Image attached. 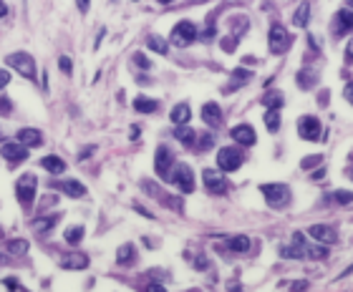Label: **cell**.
Returning a JSON list of instances; mask_svg holds the SVG:
<instances>
[{
    "label": "cell",
    "mask_w": 353,
    "mask_h": 292,
    "mask_svg": "<svg viewBox=\"0 0 353 292\" xmlns=\"http://www.w3.org/2000/svg\"><path fill=\"white\" fill-rule=\"evenodd\" d=\"M260 192L265 194L267 204L272 206V209H285V206L290 204V199H293L288 184H263Z\"/></svg>",
    "instance_id": "cell-1"
},
{
    "label": "cell",
    "mask_w": 353,
    "mask_h": 292,
    "mask_svg": "<svg viewBox=\"0 0 353 292\" xmlns=\"http://www.w3.org/2000/svg\"><path fill=\"white\" fill-rule=\"evenodd\" d=\"M0 264H10V260H8L5 255H0Z\"/></svg>",
    "instance_id": "cell-53"
},
{
    "label": "cell",
    "mask_w": 353,
    "mask_h": 292,
    "mask_svg": "<svg viewBox=\"0 0 353 292\" xmlns=\"http://www.w3.org/2000/svg\"><path fill=\"white\" fill-rule=\"evenodd\" d=\"M325 202H336V204H351V202H353V194H351V192H343V189H338V192H330V194L325 197Z\"/></svg>",
    "instance_id": "cell-29"
},
{
    "label": "cell",
    "mask_w": 353,
    "mask_h": 292,
    "mask_svg": "<svg viewBox=\"0 0 353 292\" xmlns=\"http://www.w3.org/2000/svg\"><path fill=\"white\" fill-rule=\"evenodd\" d=\"M147 292H167L159 282H151V285H147Z\"/></svg>",
    "instance_id": "cell-46"
},
{
    "label": "cell",
    "mask_w": 353,
    "mask_h": 292,
    "mask_svg": "<svg viewBox=\"0 0 353 292\" xmlns=\"http://www.w3.org/2000/svg\"><path fill=\"white\" fill-rule=\"evenodd\" d=\"M318 103H321V106H325V103H328V93H325V91L321 93V101H318Z\"/></svg>",
    "instance_id": "cell-51"
},
{
    "label": "cell",
    "mask_w": 353,
    "mask_h": 292,
    "mask_svg": "<svg viewBox=\"0 0 353 292\" xmlns=\"http://www.w3.org/2000/svg\"><path fill=\"white\" fill-rule=\"evenodd\" d=\"M348 176H351V179H353V169H348Z\"/></svg>",
    "instance_id": "cell-56"
},
{
    "label": "cell",
    "mask_w": 353,
    "mask_h": 292,
    "mask_svg": "<svg viewBox=\"0 0 353 292\" xmlns=\"http://www.w3.org/2000/svg\"><path fill=\"white\" fill-rule=\"evenodd\" d=\"M212 144H214V139H212L209 134H205V136L200 139V144H197V149H200V151H207V149H212Z\"/></svg>",
    "instance_id": "cell-42"
},
{
    "label": "cell",
    "mask_w": 353,
    "mask_h": 292,
    "mask_svg": "<svg viewBox=\"0 0 353 292\" xmlns=\"http://www.w3.org/2000/svg\"><path fill=\"white\" fill-rule=\"evenodd\" d=\"M202 181H205V189L209 194H225L227 192V179L220 174V172H214V169H205L202 172Z\"/></svg>",
    "instance_id": "cell-11"
},
{
    "label": "cell",
    "mask_w": 353,
    "mask_h": 292,
    "mask_svg": "<svg viewBox=\"0 0 353 292\" xmlns=\"http://www.w3.org/2000/svg\"><path fill=\"white\" fill-rule=\"evenodd\" d=\"M290 43H293L290 33L283 28L280 23H275V26L270 28V40H267V46H270V53H275V56H283V53H288V51H290Z\"/></svg>",
    "instance_id": "cell-3"
},
{
    "label": "cell",
    "mask_w": 353,
    "mask_h": 292,
    "mask_svg": "<svg viewBox=\"0 0 353 292\" xmlns=\"http://www.w3.org/2000/svg\"><path fill=\"white\" fill-rule=\"evenodd\" d=\"M232 28H235V35L245 33L247 30V18H232Z\"/></svg>",
    "instance_id": "cell-40"
},
{
    "label": "cell",
    "mask_w": 353,
    "mask_h": 292,
    "mask_svg": "<svg viewBox=\"0 0 353 292\" xmlns=\"http://www.w3.org/2000/svg\"><path fill=\"white\" fill-rule=\"evenodd\" d=\"M61 267H63V269H86V267H88V257L84 255V252L63 255V257H61Z\"/></svg>",
    "instance_id": "cell-18"
},
{
    "label": "cell",
    "mask_w": 353,
    "mask_h": 292,
    "mask_svg": "<svg viewBox=\"0 0 353 292\" xmlns=\"http://www.w3.org/2000/svg\"><path fill=\"white\" fill-rule=\"evenodd\" d=\"M8 249L13 255H26L28 252V242L26 239H8Z\"/></svg>",
    "instance_id": "cell-35"
},
{
    "label": "cell",
    "mask_w": 353,
    "mask_h": 292,
    "mask_svg": "<svg viewBox=\"0 0 353 292\" xmlns=\"http://www.w3.org/2000/svg\"><path fill=\"white\" fill-rule=\"evenodd\" d=\"M174 139L176 141H182L184 146H192L194 144V139H197V134H194L187 123H182V126H176L174 129Z\"/></svg>",
    "instance_id": "cell-24"
},
{
    "label": "cell",
    "mask_w": 353,
    "mask_h": 292,
    "mask_svg": "<svg viewBox=\"0 0 353 292\" xmlns=\"http://www.w3.org/2000/svg\"><path fill=\"white\" fill-rule=\"evenodd\" d=\"M58 219H61V214H51V217H41V219H38V224H35V230H38L41 234H46L48 230H53V227H56V222H58Z\"/></svg>",
    "instance_id": "cell-30"
},
{
    "label": "cell",
    "mask_w": 353,
    "mask_h": 292,
    "mask_svg": "<svg viewBox=\"0 0 353 292\" xmlns=\"http://www.w3.org/2000/svg\"><path fill=\"white\" fill-rule=\"evenodd\" d=\"M250 76H252V73H250V71H245V68H237V71H232V78H235V84H232L230 88H225V91H232L235 86L245 84V81H250Z\"/></svg>",
    "instance_id": "cell-36"
},
{
    "label": "cell",
    "mask_w": 353,
    "mask_h": 292,
    "mask_svg": "<svg viewBox=\"0 0 353 292\" xmlns=\"http://www.w3.org/2000/svg\"><path fill=\"white\" fill-rule=\"evenodd\" d=\"M189 116H192V109H189V103H176L174 109H172V114H169V118L174 121V126L189 123Z\"/></svg>",
    "instance_id": "cell-23"
},
{
    "label": "cell",
    "mask_w": 353,
    "mask_h": 292,
    "mask_svg": "<svg viewBox=\"0 0 353 292\" xmlns=\"http://www.w3.org/2000/svg\"><path fill=\"white\" fill-rule=\"evenodd\" d=\"M147 46H149V51H154V53H167L169 51V43L164 40V38H159V35H149L147 38Z\"/></svg>",
    "instance_id": "cell-28"
},
{
    "label": "cell",
    "mask_w": 353,
    "mask_h": 292,
    "mask_svg": "<svg viewBox=\"0 0 353 292\" xmlns=\"http://www.w3.org/2000/svg\"><path fill=\"white\" fill-rule=\"evenodd\" d=\"M8 84H10V73L5 68H0V88H5Z\"/></svg>",
    "instance_id": "cell-44"
},
{
    "label": "cell",
    "mask_w": 353,
    "mask_h": 292,
    "mask_svg": "<svg viewBox=\"0 0 353 292\" xmlns=\"http://www.w3.org/2000/svg\"><path fill=\"white\" fill-rule=\"evenodd\" d=\"M202 121H205L207 126H212V129L222 123V111H220V106L214 101H209V103L202 106Z\"/></svg>",
    "instance_id": "cell-19"
},
{
    "label": "cell",
    "mask_w": 353,
    "mask_h": 292,
    "mask_svg": "<svg viewBox=\"0 0 353 292\" xmlns=\"http://www.w3.org/2000/svg\"><path fill=\"white\" fill-rule=\"evenodd\" d=\"M308 18H310V5H308V3H303V5L295 10L293 23L298 26V28H305V26H308Z\"/></svg>",
    "instance_id": "cell-27"
},
{
    "label": "cell",
    "mask_w": 353,
    "mask_h": 292,
    "mask_svg": "<svg viewBox=\"0 0 353 292\" xmlns=\"http://www.w3.org/2000/svg\"><path fill=\"white\" fill-rule=\"evenodd\" d=\"M116 262L121 267H131V264L136 262V247L134 244H121L116 252Z\"/></svg>",
    "instance_id": "cell-21"
},
{
    "label": "cell",
    "mask_w": 353,
    "mask_h": 292,
    "mask_svg": "<svg viewBox=\"0 0 353 292\" xmlns=\"http://www.w3.org/2000/svg\"><path fill=\"white\" fill-rule=\"evenodd\" d=\"M265 126H267L270 134H275V131L280 129V114H278V109H270V111L265 114Z\"/></svg>",
    "instance_id": "cell-31"
},
{
    "label": "cell",
    "mask_w": 353,
    "mask_h": 292,
    "mask_svg": "<svg viewBox=\"0 0 353 292\" xmlns=\"http://www.w3.org/2000/svg\"><path fill=\"white\" fill-rule=\"evenodd\" d=\"M156 3H162V5H167V3H172V0H156Z\"/></svg>",
    "instance_id": "cell-54"
},
{
    "label": "cell",
    "mask_w": 353,
    "mask_h": 292,
    "mask_svg": "<svg viewBox=\"0 0 353 292\" xmlns=\"http://www.w3.org/2000/svg\"><path fill=\"white\" fill-rule=\"evenodd\" d=\"M134 109H136L139 114H154V111H156V101L149 98V96H136V98H134Z\"/></svg>",
    "instance_id": "cell-25"
},
{
    "label": "cell",
    "mask_w": 353,
    "mask_h": 292,
    "mask_svg": "<svg viewBox=\"0 0 353 292\" xmlns=\"http://www.w3.org/2000/svg\"><path fill=\"white\" fill-rule=\"evenodd\" d=\"M84 234H86V230H84V227H68V230H66V242L76 247V244L84 239Z\"/></svg>",
    "instance_id": "cell-33"
},
{
    "label": "cell",
    "mask_w": 353,
    "mask_h": 292,
    "mask_svg": "<svg viewBox=\"0 0 353 292\" xmlns=\"http://www.w3.org/2000/svg\"><path fill=\"white\" fill-rule=\"evenodd\" d=\"M227 247H230L232 252H247V249H250V237H245V234L230 237V239H227Z\"/></svg>",
    "instance_id": "cell-26"
},
{
    "label": "cell",
    "mask_w": 353,
    "mask_h": 292,
    "mask_svg": "<svg viewBox=\"0 0 353 292\" xmlns=\"http://www.w3.org/2000/svg\"><path fill=\"white\" fill-rule=\"evenodd\" d=\"M10 98H0V116H8L10 114Z\"/></svg>",
    "instance_id": "cell-43"
},
{
    "label": "cell",
    "mask_w": 353,
    "mask_h": 292,
    "mask_svg": "<svg viewBox=\"0 0 353 292\" xmlns=\"http://www.w3.org/2000/svg\"><path fill=\"white\" fill-rule=\"evenodd\" d=\"M305 257H308V260H325V257H328V249H325V247H318V244H308V247H305Z\"/></svg>",
    "instance_id": "cell-34"
},
{
    "label": "cell",
    "mask_w": 353,
    "mask_h": 292,
    "mask_svg": "<svg viewBox=\"0 0 353 292\" xmlns=\"http://www.w3.org/2000/svg\"><path fill=\"white\" fill-rule=\"evenodd\" d=\"M169 40H172L174 46H179V48H187L189 43L197 40V26H194L192 20H182V23H176L174 28H172Z\"/></svg>",
    "instance_id": "cell-6"
},
{
    "label": "cell",
    "mask_w": 353,
    "mask_h": 292,
    "mask_svg": "<svg viewBox=\"0 0 353 292\" xmlns=\"http://www.w3.org/2000/svg\"><path fill=\"white\" fill-rule=\"evenodd\" d=\"M321 118L318 116H300L298 118V134L305 141H318L321 139Z\"/></svg>",
    "instance_id": "cell-8"
},
{
    "label": "cell",
    "mask_w": 353,
    "mask_h": 292,
    "mask_svg": "<svg viewBox=\"0 0 353 292\" xmlns=\"http://www.w3.org/2000/svg\"><path fill=\"white\" fill-rule=\"evenodd\" d=\"M18 141L23 146H41L43 144V134L38 129H21L18 131Z\"/></svg>",
    "instance_id": "cell-20"
},
{
    "label": "cell",
    "mask_w": 353,
    "mask_h": 292,
    "mask_svg": "<svg viewBox=\"0 0 353 292\" xmlns=\"http://www.w3.org/2000/svg\"><path fill=\"white\" fill-rule=\"evenodd\" d=\"M0 154H3L10 164H18V161H26V159H28V146H23L21 141H10V144L0 146Z\"/></svg>",
    "instance_id": "cell-13"
},
{
    "label": "cell",
    "mask_w": 353,
    "mask_h": 292,
    "mask_svg": "<svg viewBox=\"0 0 353 292\" xmlns=\"http://www.w3.org/2000/svg\"><path fill=\"white\" fill-rule=\"evenodd\" d=\"M346 63H353V40H348L346 46Z\"/></svg>",
    "instance_id": "cell-45"
},
{
    "label": "cell",
    "mask_w": 353,
    "mask_h": 292,
    "mask_svg": "<svg viewBox=\"0 0 353 292\" xmlns=\"http://www.w3.org/2000/svg\"><path fill=\"white\" fill-rule=\"evenodd\" d=\"M353 30V10H338L336 15H333V20H330V33L336 35V38H341V35H348Z\"/></svg>",
    "instance_id": "cell-9"
},
{
    "label": "cell",
    "mask_w": 353,
    "mask_h": 292,
    "mask_svg": "<svg viewBox=\"0 0 353 292\" xmlns=\"http://www.w3.org/2000/svg\"><path fill=\"white\" fill-rule=\"evenodd\" d=\"M321 161H323V156L316 154V156H305V159L300 161V166H303V169H313V166H318Z\"/></svg>",
    "instance_id": "cell-38"
},
{
    "label": "cell",
    "mask_w": 353,
    "mask_h": 292,
    "mask_svg": "<svg viewBox=\"0 0 353 292\" xmlns=\"http://www.w3.org/2000/svg\"><path fill=\"white\" fill-rule=\"evenodd\" d=\"M305 247H308L305 234L295 232L293 234V242H290L288 247H283V249H280V255H283L285 260H300V257H305Z\"/></svg>",
    "instance_id": "cell-12"
},
{
    "label": "cell",
    "mask_w": 353,
    "mask_h": 292,
    "mask_svg": "<svg viewBox=\"0 0 353 292\" xmlns=\"http://www.w3.org/2000/svg\"><path fill=\"white\" fill-rule=\"evenodd\" d=\"M172 166H174V156L167 146H159L156 149V156H154V172L162 176V179H169L172 174Z\"/></svg>",
    "instance_id": "cell-10"
},
{
    "label": "cell",
    "mask_w": 353,
    "mask_h": 292,
    "mask_svg": "<svg viewBox=\"0 0 353 292\" xmlns=\"http://www.w3.org/2000/svg\"><path fill=\"white\" fill-rule=\"evenodd\" d=\"M230 134H232V139H235L240 146H252L255 141H258V136H255V129H252L250 123H240V126H235Z\"/></svg>",
    "instance_id": "cell-15"
},
{
    "label": "cell",
    "mask_w": 353,
    "mask_h": 292,
    "mask_svg": "<svg viewBox=\"0 0 353 292\" xmlns=\"http://www.w3.org/2000/svg\"><path fill=\"white\" fill-rule=\"evenodd\" d=\"M76 5H79V10H81V13H86L88 5H91V0H76Z\"/></svg>",
    "instance_id": "cell-48"
},
{
    "label": "cell",
    "mask_w": 353,
    "mask_h": 292,
    "mask_svg": "<svg viewBox=\"0 0 353 292\" xmlns=\"http://www.w3.org/2000/svg\"><path fill=\"white\" fill-rule=\"evenodd\" d=\"M91 151H93V146H88V149H84V151H81L79 156H81V159H86V156H88V154H91Z\"/></svg>",
    "instance_id": "cell-50"
},
{
    "label": "cell",
    "mask_w": 353,
    "mask_h": 292,
    "mask_svg": "<svg viewBox=\"0 0 353 292\" xmlns=\"http://www.w3.org/2000/svg\"><path fill=\"white\" fill-rule=\"evenodd\" d=\"M35 189H38V181H35V176L33 174H23L18 179V184H15V197H18V202H21V206H23L26 212L33 206Z\"/></svg>",
    "instance_id": "cell-2"
},
{
    "label": "cell",
    "mask_w": 353,
    "mask_h": 292,
    "mask_svg": "<svg viewBox=\"0 0 353 292\" xmlns=\"http://www.w3.org/2000/svg\"><path fill=\"white\" fill-rule=\"evenodd\" d=\"M56 186H58L61 192H66L68 197H73V199H79V197L86 194V186L79 179H63V181H56Z\"/></svg>",
    "instance_id": "cell-17"
},
{
    "label": "cell",
    "mask_w": 353,
    "mask_h": 292,
    "mask_svg": "<svg viewBox=\"0 0 353 292\" xmlns=\"http://www.w3.org/2000/svg\"><path fill=\"white\" fill-rule=\"evenodd\" d=\"M348 8H351V10H353V0H348Z\"/></svg>",
    "instance_id": "cell-55"
},
{
    "label": "cell",
    "mask_w": 353,
    "mask_h": 292,
    "mask_svg": "<svg viewBox=\"0 0 353 292\" xmlns=\"http://www.w3.org/2000/svg\"><path fill=\"white\" fill-rule=\"evenodd\" d=\"M220 46H222L225 53H232V51L237 48V35H225V38L220 40Z\"/></svg>",
    "instance_id": "cell-37"
},
{
    "label": "cell",
    "mask_w": 353,
    "mask_h": 292,
    "mask_svg": "<svg viewBox=\"0 0 353 292\" xmlns=\"http://www.w3.org/2000/svg\"><path fill=\"white\" fill-rule=\"evenodd\" d=\"M134 63H136L139 68H151V60H149L144 53H134Z\"/></svg>",
    "instance_id": "cell-41"
},
{
    "label": "cell",
    "mask_w": 353,
    "mask_h": 292,
    "mask_svg": "<svg viewBox=\"0 0 353 292\" xmlns=\"http://www.w3.org/2000/svg\"><path fill=\"white\" fill-rule=\"evenodd\" d=\"M8 66L10 68H15L21 76H26L28 81H35V60L30 53H23V51H18V53H10L8 56Z\"/></svg>",
    "instance_id": "cell-5"
},
{
    "label": "cell",
    "mask_w": 353,
    "mask_h": 292,
    "mask_svg": "<svg viewBox=\"0 0 353 292\" xmlns=\"http://www.w3.org/2000/svg\"><path fill=\"white\" fill-rule=\"evenodd\" d=\"M169 181L174 184L179 192H184V194L194 192V174H192V169L187 164H176L174 169H172V174H169Z\"/></svg>",
    "instance_id": "cell-7"
},
{
    "label": "cell",
    "mask_w": 353,
    "mask_h": 292,
    "mask_svg": "<svg viewBox=\"0 0 353 292\" xmlns=\"http://www.w3.org/2000/svg\"><path fill=\"white\" fill-rule=\"evenodd\" d=\"M41 166H43L46 172H51V174H63V172H66V161H63L61 156H53V154H51V156H43V159H41Z\"/></svg>",
    "instance_id": "cell-22"
},
{
    "label": "cell",
    "mask_w": 353,
    "mask_h": 292,
    "mask_svg": "<svg viewBox=\"0 0 353 292\" xmlns=\"http://www.w3.org/2000/svg\"><path fill=\"white\" fill-rule=\"evenodd\" d=\"M242 161H245V156L237 146H225L217 151V166L222 172H237L242 166Z\"/></svg>",
    "instance_id": "cell-4"
},
{
    "label": "cell",
    "mask_w": 353,
    "mask_h": 292,
    "mask_svg": "<svg viewBox=\"0 0 353 292\" xmlns=\"http://www.w3.org/2000/svg\"><path fill=\"white\" fill-rule=\"evenodd\" d=\"M308 234H310L316 242H321V244H333V242L338 239L336 230H333V227H328V224H313V227L308 230Z\"/></svg>",
    "instance_id": "cell-16"
},
{
    "label": "cell",
    "mask_w": 353,
    "mask_h": 292,
    "mask_svg": "<svg viewBox=\"0 0 353 292\" xmlns=\"http://www.w3.org/2000/svg\"><path fill=\"white\" fill-rule=\"evenodd\" d=\"M227 292H240V285H235V282H232V285H227Z\"/></svg>",
    "instance_id": "cell-52"
},
{
    "label": "cell",
    "mask_w": 353,
    "mask_h": 292,
    "mask_svg": "<svg viewBox=\"0 0 353 292\" xmlns=\"http://www.w3.org/2000/svg\"><path fill=\"white\" fill-rule=\"evenodd\" d=\"M189 292H202V290H189Z\"/></svg>",
    "instance_id": "cell-57"
},
{
    "label": "cell",
    "mask_w": 353,
    "mask_h": 292,
    "mask_svg": "<svg viewBox=\"0 0 353 292\" xmlns=\"http://www.w3.org/2000/svg\"><path fill=\"white\" fill-rule=\"evenodd\" d=\"M142 186H144V192H149L151 197L162 199V204H164V206H169V209H174V212H179V209H182V199H176V197H169V194H164V192H162V189H159V186H156L154 181H144Z\"/></svg>",
    "instance_id": "cell-14"
},
{
    "label": "cell",
    "mask_w": 353,
    "mask_h": 292,
    "mask_svg": "<svg viewBox=\"0 0 353 292\" xmlns=\"http://www.w3.org/2000/svg\"><path fill=\"white\" fill-rule=\"evenodd\" d=\"M58 68L66 73V76H71V73H73V66H71V58H68V56H61V58H58Z\"/></svg>",
    "instance_id": "cell-39"
},
{
    "label": "cell",
    "mask_w": 353,
    "mask_h": 292,
    "mask_svg": "<svg viewBox=\"0 0 353 292\" xmlns=\"http://www.w3.org/2000/svg\"><path fill=\"white\" fill-rule=\"evenodd\" d=\"M343 96L348 98V103H353V84H348V86L343 88Z\"/></svg>",
    "instance_id": "cell-47"
},
{
    "label": "cell",
    "mask_w": 353,
    "mask_h": 292,
    "mask_svg": "<svg viewBox=\"0 0 353 292\" xmlns=\"http://www.w3.org/2000/svg\"><path fill=\"white\" fill-rule=\"evenodd\" d=\"M263 103L267 106V109H280V106H283V93H280V91H270V93H265Z\"/></svg>",
    "instance_id": "cell-32"
},
{
    "label": "cell",
    "mask_w": 353,
    "mask_h": 292,
    "mask_svg": "<svg viewBox=\"0 0 353 292\" xmlns=\"http://www.w3.org/2000/svg\"><path fill=\"white\" fill-rule=\"evenodd\" d=\"M5 15H8V5L0 0V18H5Z\"/></svg>",
    "instance_id": "cell-49"
}]
</instances>
